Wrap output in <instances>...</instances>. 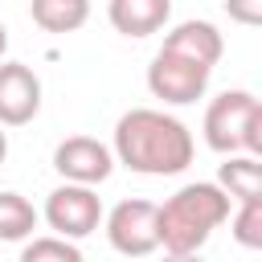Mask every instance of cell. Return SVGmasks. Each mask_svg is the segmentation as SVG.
Wrapping results in <instances>:
<instances>
[{"instance_id": "9a60e30c", "label": "cell", "mask_w": 262, "mask_h": 262, "mask_svg": "<svg viewBox=\"0 0 262 262\" xmlns=\"http://www.w3.org/2000/svg\"><path fill=\"white\" fill-rule=\"evenodd\" d=\"M20 262H82V246L74 237L45 233V237H33L20 250Z\"/></svg>"}, {"instance_id": "4fadbf2b", "label": "cell", "mask_w": 262, "mask_h": 262, "mask_svg": "<svg viewBox=\"0 0 262 262\" xmlns=\"http://www.w3.org/2000/svg\"><path fill=\"white\" fill-rule=\"evenodd\" d=\"M37 221H41V213L33 209V201H25L12 188L0 192V242H25L37 229Z\"/></svg>"}, {"instance_id": "7c38bea8", "label": "cell", "mask_w": 262, "mask_h": 262, "mask_svg": "<svg viewBox=\"0 0 262 262\" xmlns=\"http://www.w3.org/2000/svg\"><path fill=\"white\" fill-rule=\"evenodd\" d=\"M29 16L45 33H78L90 20V0H29Z\"/></svg>"}, {"instance_id": "5bb4252c", "label": "cell", "mask_w": 262, "mask_h": 262, "mask_svg": "<svg viewBox=\"0 0 262 262\" xmlns=\"http://www.w3.org/2000/svg\"><path fill=\"white\" fill-rule=\"evenodd\" d=\"M229 233L237 246L246 250H262V196H250V201H237V209H229Z\"/></svg>"}, {"instance_id": "52a82bcc", "label": "cell", "mask_w": 262, "mask_h": 262, "mask_svg": "<svg viewBox=\"0 0 262 262\" xmlns=\"http://www.w3.org/2000/svg\"><path fill=\"white\" fill-rule=\"evenodd\" d=\"M53 168H57V176L61 180H74V184H102V180H111V172H115V151L102 143V139H94V135H70V139H61L57 147H53Z\"/></svg>"}, {"instance_id": "5b68a950", "label": "cell", "mask_w": 262, "mask_h": 262, "mask_svg": "<svg viewBox=\"0 0 262 262\" xmlns=\"http://www.w3.org/2000/svg\"><path fill=\"white\" fill-rule=\"evenodd\" d=\"M45 225L61 237H90L98 225H102V201L94 192V184H74V180H61L49 201H45Z\"/></svg>"}, {"instance_id": "8fae6325", "label": "cell", "mask_w": 262, "mask_h": 262, "mask_svg": "<svg viewBox=\"0 0 262 262\" xmlns=\"http://www.w3.org/2000/svg\"><path fill=\"white\" fill-rule=\"evenodd\" d=\"M217 184L233 196V201H250V196H262V164L254 151H229L221 172H217Z\"/></svg>"}, {"instance_id": "3957f363", "label": "cell", "mask_w": 262, "mask_h": 262, "mask_svg": "<svg viewBox=\"0 0 262 262\" xmlns=\"http://www.w3.org/2000/svg\"><path fill=\"white\" fill-rule=\"evenodd\" d=\"M205 143L217 156L229 151H262V102L250 90H225L205 111Z\"/></svg>"}, {"instance_id": "ba28073f", "label": "cell", "mask_w": 262, "mask_h": 262, "mask_svg": "<svg viewBox=\"0 0 262 262\" xmlns=\"http://www.w3.org/2000/svg\"><path fill=\"white\" fill-rule=\"evenodd\" d=\"M41 111V78L25 61L0 57V127H25Z\"/></svg>"}, {"instance_id": "9c48e42d", "label": "cell", "mask_w": 262, "mask_h": 262, "mask_svg": "<svg viewBox=\"0 0 262 262\" xmlns=\"http://www.w3.org/2000/svg\"><path fill=\"white\" fill-rule=\"evenodd\" d=\"M168 53H180V57H192L201 66H217L221 53H225V37L217 33V25L209 20H180L164 33V45Z\"/></svg>"}, {"instance_id": "6da1fadb", "label": "cell", "mask_w": 262, "mask_h": 262, "mask_svg": "<svg viewBox=\"0 0 262 262\" xmlns=\"http://www.w3.org/2000/svg\"><path fill=\"white\" fill-rule=\"evenodd\" d=\"M115 164L139 172V176H176L192 164V131L156 106H131L115 123Z\"/></svg>"}, {"instance_id": "277c9868", "label": "cell", "mask_w": 262, "mask_h": 262, "mask_svg": "<svg viewBox=\"0 0 262 262\" xmlns=\"http://www.w3.org/2000/svg\"><path fill=\"white\" fill-rule=\"evenodd\" d=\"M209 74H213V66H201L192 57L160 49L151 57V66H147V90H151V98H160L168 106H188V102L205 98Z\"/></svg>"}, {"instance_id": "7a4b0ae2", "label": "cell", "mask_w": 262, "mask_h": 262, "mask_svg": "<svg viewBox=\"0 0 262 262\" xmlns=\"http://www.w3.org/2000/svg\"><path fill=\"white\" fill-rule=\"evenodd\" d=\"M229 209H233V196L217 180H196V184L176 188L164 205H156L160 250L172 258H192L213 237V229L225 225Z\"/></svg>"}, {"instance_id": "8992f818", "label": "cell", "mask_w": 262, "mask_h": 262, "mask_svg": "<svg viewBox=\"0 0 262 262\" xmlns=\"http://www.w3.org/2000/svg\"><path fill=\"white\" fill-rule=\"evenodd\" d=\"M102 225H106V242L119 254H127V258H147L151 250H160V237H156V205L143 201V196L119 201L111 213H102Z\"/></svg>"}, {"instance_id": "ac0fdd59", "label": "cell", "mask_w": 262, "mask_h": 262, "mask_svg": "<svg viewBox=\"0 0 262 262\" xmlns=\"http://www.w3.org/2000/svg\"><path fill=\"white\" fill-rule=\"evenodd\" d=\"M8 53V29H4V20H0V57Z\"/></svg>"}, {"instance_id": "30bf717a", "label": "cell", "mask_w": 262, "mask_h": 262, "mask_svg": "<svg viewBox=\"0 0 262 262\" xmlns=\"http://www.w3.org/2000/svg\"><path fill=\"white\" fill-rule=\"evenodd\" d=\"M106 16H111L115 33H123V37H151L168 25L172 0H111Z\"/></svg>"}, {"instance_id": "e0dca14e", "label": "cell", "mask_w": 262, "mask_h": 262, "mask_svg": "<svg viewBox=\"0 0 262 262\" xmlns=\"http://www.w3.org/2000/svg\"><path fill=\"white\" fill-rule=\"evenodd\" d=\"M4 160H8V131L0 127V164H4Z\"/></svg>"}, {"instance_id": "2e32d148", "label": "cell", "mask_w": 262, "mask_h": 262, "mask_svg": "<svg viewBox=\"0 0 262 262\" xmlns=\"http://www.w3.org/2000/svg\"><path fill=\"white\" fill-rule=\"evenodd\" d=\"M225 12H229V20H237L246 29L262 25V0H225Z\"/></svg>"}]
</instances>
